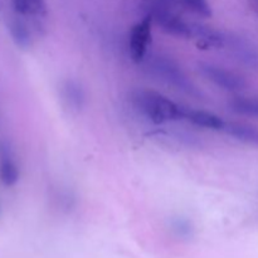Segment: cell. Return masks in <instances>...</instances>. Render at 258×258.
Segmentation results:
<instances>
[{
    "label": "cell",
    "mask_w": 258,
    "mask_h": 258,
    "mask_svg": "<svg viewBox=\"0 0 258 258\" xmlns=\"http://www.w3.org/2000/svg\"><path fill=\"white\" fill-rule=\"evenodd\" d=\"M150 68L158 77H160L169 85L174 86L176 90H180L189 95H197V88L174 60L159 55L154 58Z\"/></svg>",
    "instance_id": "obj_3"
},
{
    "label": "cell",
    "mask_w": 258,
    "mask_h": 258,
    "mask_svg": "<svg viewBox=\"0 0 258 258\" xmlns=\"http://www.w3.org/2000/svg\"><path fill=\"white\" fill-rule=\"evenodd\" d=\"M62 97L68 107L72 110H81L85 103V92L82 87L75 81H67L62 86Z\"/></svg>",
    "instance_id": "obj_11"
},
{
    "label": "cell",
    "mask_w": 258,
    "mask_h": 258,
    "mask_svg": "<svg viewBox=\"0 0 258 258\" xmlns=\"http://www.w3.org/2000/svg\"><path fill=\"white\" fill-rule=\"evenodd\" d=\"M20 176L19 166L14 160L12 150L8 145H0V180L5 186H13Z\"/></svg>",
    "instance_id": "obj_6"
},
{
    "label": "cell",
    "mask_w": 258,
    "mask_h": 258,
    "mask_svg": "<svg viewBox=\"0 0 258 258\" xmlns=\"http://www.w3.org/2000/svg\"><path fill=\"white\" fill-rule=\"evenodd\" d=\"M223 131L242 143L258 145V130L253 126L239 122H226Z\"/></svg>",
    "instance_id": "obj_10"
},
{
    "label": "cell",
    "mask_w": 258,
    "mask_h": 258,
    "mask_svg": "<svg viewBox=\"0 0 258 258\" xmlns=\"http://www.w3.org/2000/svg\"><path fill=\"white\" fill-rule=\"evenodd\" d=\"M151 17L156 20L161 29L169 35H173L176 38H189L194 37L193 35V27L191 24L186 23L185 20L181 19L179 15L171 12L168 7L166 0H155L151 9Z\"/></svg>",
    "instance_id": "obj_2"
},
{
    "label": "cell",
    "mask_w": 258,
    "mask_h": 258,
    "mask_svg": "<svg viewBox=\"0 0 258 258\" xmlns=\"http://www.w3.org/2000/svg\"><path fill=\"white\" fill-rule=\"evenodd\" d=\"M184 7L188 8L190 12L201 15V17H212V8L207 0H181Z\"/></svg>",
    "instance_id": "obj_13"
},
{
    "label": "cell",
    "mask_w": 258,
    "mask_h": 258,
    "mask_svg": "<svg viewBox=\"0 0 258 258\" xmlns=\"http://www.w3.org/2000/svg\"><path fill=\"white\" fill-rule=\"evenodd\" d=\"M171 231L175 233L176 237L183 239H188L193 236V226L190 222L185 218H175L171 221Z\"/></svg>",
    "instance_id": "obj_12"
},
{
    "label": "cell",
    "mask_w": 258,
    "mask_h": 258,
    "mask_svg": "<svg viewBox=\"0 0 258 258\" xmlns=\"http://www.w3.org/2000/svg\"><path fill=\"white\" fill-rule=\"evenodd\" d=\"M151 23L153 17L148 14L141 22L136 23L130 30L128 47L130 55L135 63H141L148 53V48L151 43Z\"/></svg>",
    "instance_id": "obj_4"
},
{
    "label": "cell",
    "mask_w": 258,
    "mask_h": 258,
    "mask_svg": "<svg viewBox=\"0 0 258 258\" xmlns=\"http://www.w3.org/2000/svg\"><path fill=\"white\" fill-rule=\"evenodd\" d=\"M183 118H186L193 125L199 126V127L209 128V130L216 131H223L224 125H226V122L219 116H217L216 113L203 110H184Z\"/></svg>",
    "instance_id": "obj_8"
},
{
    "label": "cell",
    "mask_w": 258,
    "mask_h": 258,
    "mask_svg": "<svg viewBox=\"0 0 258 258\" xmlns=\"http://www.w3.org/2000/svg\"><path fill=\"white\" fill-rule=\"evenodd\" d=\"M8 30L12 37L13 42L20 49H28L33 44V35L29 25L22 19V17L10 18L7 23Z\"/></svg>",
    "instance_id": "obj_7"
},
{
    "label": "cell",
    "mask_w": 258,
    "mask_h": 258,
    "mask_svg": "<svg viewBox=\"0 0 258 258\" xmlns=\"http://www.w3.org/2000/svg\"><path fill=\"white\" fill-rule=\"evenodd\" d=\"M199 72L217 85L218 87L227 91H239L244 87V81L234 72L226 70L223 67H219L216 64H209V63H201L199 64Z\"/></svg>",
    "instance_id": "obj_5"
},
{
    "label": "cell",
    "mask_w": 258,
    "mask_h": 258,
    "mask_svg": "<svg viewBox=\"0 0 258 258\" xmlns=\"http://www.w3.org/2000/svg\"><path fill=\"white\" fill-rule=\"evenodd\" d=\"M12 7L22 18H43L48 13L45 0H12Z\"/></svg>",
    "instance_id": "obj_9"
},
{
    "label": "cell",
    "mask_w": 258,
    "mask_h": 258,
    "mask_svg": "<svg viewBox=\"0 0 258 258\" xmlns=\"http://www.w3.org/2000/svg\"><path fill=\"white\" fill-rule=\"evenodd\" d=\"M134 102L139 110L155 125L180 120L184 110L166 96L151 90H140L134 93Z\"/></svg>",
    "instance_id": "obj_1"
}]
</instances>
